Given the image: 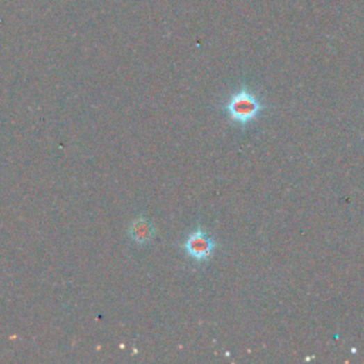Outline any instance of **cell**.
<instances>
[{"instance_id":"3","label":"cell","mask_w":364,"mask_h":364,"mask_svg":"<svg viewBox=\"0 0 364 364\" xmlns=\"http://www.w3.org/2000/svg\"><path fill=\"white\" fill-rule=\"evenodd\" d=\"M154 235H156L154 225L151 224V221H148L144 217L135 218L131 222L130 228H129V236L134 242V244H137V245H147V244H149V242L153 240Z\"/></svg>"},{"instance_id":"1","label":"cell","mask_w":364,"mask_h":364,"mask_svg":"<svg viewBox=\"0 0 364 364\" xmlns=\"http://www.w3.org/2000/svg\"><path fill=\"white\" fill-rule=\"evenodd\" d=\"M263 110V106L258 100V97L251 93L247 88H240L232 94L225 104V111L231 121L239 126H248L252 121H255L260 111Z\"/></svg>"},{"instance_id":"2","label":"cell","mask_w":364,"mask_h":364,"mask_svg":"<svg viewBox=\"0 0 364 364\" xmlns=\"http://www.w3.org/2000/svg\"><path fill=\"white\" fill-rule=\"evenodd\" d=\"M217 249V242L206 231L197 228L188 233L185 240L182 242V251L192 260L198 263L208 262L214 256Z\"/></svg>"}]
</instances>
